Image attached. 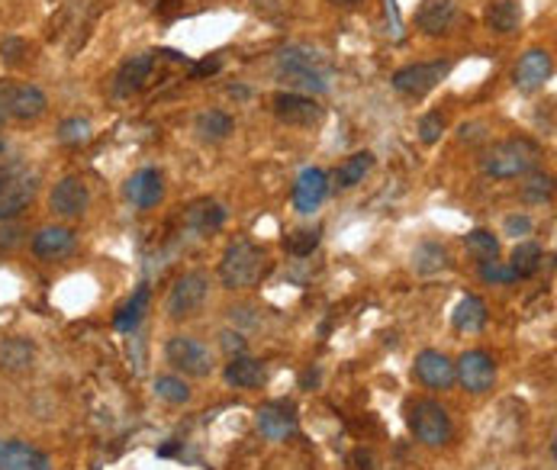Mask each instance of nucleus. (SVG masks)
Wrapping results in <instances>:
<instances>
[{
	"mask_svg": "<svg viewBox=\"0 0 557 470\" xmlns=\"http://www.w3.org/2000/svg\"><path fill=\"white\" fill-rule=\"evenodd\" d=\"M538 158H542V148L525 136H519V139H503L486 148L484 158H480V168L493 181H515V177L532 174Z\"/></svg>",
	"mask_w": 557,
	"mask_h": 470,
	"instance_id": "nucleus-1",
	"label": "nucleus"
},
{
	"mask_svg": "<svg viewBox=\"0 0 557 470\" xmlns=\"http://www.w3.org/2000/svg\"><path fill=\"white\" fill-rule=\"evenodd\" d=\"M264 274H268V255H264V249H258L249 239L229 242V249L222 251V261H220L222 287H229V290H245V287L261 284Z\"/></svg>",
	"mask_w": 557,
	"mask_h": 470,
	"instance_id": "nucleus-2",
	"label": "nucleus"
},
{
	"mask_svg": "<svg viewBox=\"0 0 557 470\" xmlns=\"http://www.w3.org/2000/svg\"><path fill=\"white\" fill-rule=\"evenodd\" d=\"M278 71L280 78L294 84V88L313 90V94H326L329 90V65L323 55L303 45H290L278 55Z\"/></svg>",
	"mask_w": 557,
	"mask_h": 470,
	"instance_id": "nucleus-3",
	"label": "nucleus"
},
{
	"mask_svg": "<svg viewBox=\"0 0 557 470\" xmlns=\"http://www.w3.org/2000/svg\"><path fill=\"white\" fill-rule=\"evenodd\" d=\"M406 422L416 441H422L426 448H441L451 441V416L441 403L435 400H416L406 409Z\"/></svg>",
	"mask_w": 557,
	"mask_h": 470,
	"instance_id": "nucleus-4",
	"label": "nucleus"
},
{
	"mask_svg": "<svg viewBox=\"0 0 557 470\" xmlns=\"http://www.w3.org/2000/svg\"><path fill=\"white\" fill-rule=\"evenodd\" d=\"M165 358L175 371L187 377H210L213 374V352L191 335H175L165 345Z\"/></svg>",
	"mask_w": 557,
	"mask_h": 470,
	"instance_id": "nucleus-5",
	"label": "nucleus"
},
{
	"mask_svg": "<svg viewBox=\"0 0 557 470\" xmlns=\"http://www.w3.org/2000/svg\"><path fill=\"white\" fill-rule=\"evenodd\" d=\"M49 110V97L36 84H4L0 88V117L16 119V123H30Z\"/></svg>",
	"mask_w": 557,
	"mask_h": 470,
	"instance_id": "nucleus-6",
	"label": "nucleus"
},
{
	"mask_svg": "<svg viewBox=\"0 0 557 470\" xmlns=\"http://www.w3.org/2000/svg\"><path fill=\"white\" fill-rule=\"evenodd\" d=\"M36 197V177L23 168H0V222L16 220Z\"/></svg>",
	"mask_w": 557,
	"mask_h": 470,
	"instance_id": "nucleus-7",
	"label": "nucleus"
},
{
	"mask_svg": "<svg viewBox=\"0 0 557 470\" xmlns=\"http://www.w3.org/2000/svg\"><path fill=\"white\" fill-rule=\"evenodd\" d=\"M451 74V61H416V65H406L400 71H393V90L406 97H426L429 90H435L441 81Z\"/></svg>",
	"mask_w": 557,
	"mask_h": 470,
	"instance_id": "nucleus-8",
	"label": "nucleus"
},
{
	"mask_svg": "<svg viewBox=\"0 0 557 470\" xmlns=\"http://www.w3.org/2000/svg\"><path fill=\"white\" fill-rule=\"evenodd\" d=\"M455 381L461 383L467 393H474V397H484V393L493 390V383H496V361L486 352H480V348L464 352L461 358L455 361Z\"/></svg>",
	"mask_w": 557,
	"mask_h": 470,
	"instance_id": "nucleus-9",
	"label": "nucleus"
},
{
	"mask_svg": "<svg viewBox=\"0 0 557 470\" xmlns=\"http://www.w3.org/2000/svg\"><path fill=\"white\" fill-rule=\"evenodd\" d=\"M206 294H210V277L203 271H187L184 277L175 280L168 294V316L171 319H187L194 316L200 306L206 303Z\"/></svg>",
	"mask_w": 557,
	"mask_h": 470,
	"instance_id": "nucleus-10",
	"label": "nucleus"
},
{
	"mask_svg": "<svg viewBox=\"0 0 557 470\" xmlns=\"http://www.w3.org/2000/svg\"><path fill=\"white\" fill-rule=\"evenodd\" d=\"M274 107V117L280 119V123L287 126H303V129H309V126H319L326 117V110L319 107V100L309 94H300V90H280V94H274L271 100Z\"/></svg>",
	"mask_w": 557,
	"mask_h": 470,
	"instance_id": "nucleus-11",
	"label": "nucleus"
},
{
	"mask_svg": "<svg viewBox=\"0 0 557 470\" xmlns=\"http://www.w3.org/2000/svg\"><path fill=\"white\" fill-rule=\"evenodd\" d=\"M255 426L261 432V438L268 441H287L297 435V409L287 400H271V403L258 406Z\"/></svg>",
	"mask_w": 557,
	"mask_h": 470,
	"instance_id": "nucleus-12",
	"label": "nucleus"
},
{
	"mask_svg": "<svg viewBox=\"0 0 557 470\" xmlns=\"http://www.w3.org/2000/svg\"><path fill=\"white\" fill-rule=\"evenodd\" d=\"M412 374H416L419 383H426L429 390H448L451 383H455V361L448 358L445 352L426 348V352L416 354Z\"/></svg>",
	"mask_w": 557,
	"mask_h": 470,
	"instance_id": "nucleus-13",
	"label": "nucleus"
},
{
	"mask_svg": "<svg viewBox=\"0 0 557 470\" xmlns=\"http://www.w3.org/2000/svg\"><path fill=\"white\" fill-rule=\"evenodd\" d=\"M123 193H126V200L136 206V210H152V206H158L162 203V197H165L162 171H155V168L136 171V174H132L129 181L123 184Z\"/></svg>",
	"mask_w": 557,
	"mask_h": 470,
	"instance_id": "nucleus-14",
	"label": "nucleus"
},
{
	"mask_svg": "<svg viewBox=\"0 0 557 470\" xmlns=\"http://www.w3.org/2000/svg\"><path fill=\"white\" fill-rule=\"evenodd\" d=\"M49 203H52V210L59 216H65V220H78V216L88 213L90 191L81 177H61L59 184H55V191H52Z\"/></svg>",
	"mask_w": 557,
	"mask_h": 470,
	"instance_id": "nucleus-15",
	"label": "nucleus"
},
{
	"mask_svg": "<svg viewBox=\"0 0 557 470\" xmlns=\"http://www.w3.org/2000/svg\"><path fill=\"white\" fill-rule=\"evenodd\" d=\"M554 74V59L548 49H528L515 65V88L522 90H538L551 81Z\"/></svg>",
	"mask_w": 557,
	"mask_h": 470,
	"instance_id": "nucleus-16",
	"label": "nucleus"
},
{
	"mask_svg": "<svg viewBox=\"0 0 557 470\" xmlns=\"http://www.w3.org/2000/svg\"><path fill=\"white\" fill-rule=\"evenodd\" d=\"M0 470H52V461L30 441L10 438L0 441Z\"/></svg>",
	"mask_w": 557,
	"mask_h": 470,
	"instance_id": "nucleus-17",
	"label": "nucleus"
},
{
	"mask_svg": "<svg viewBox=\"0 0 557 470\" xmlns=\"http://www.w3.org/2000/svg\"><path fill=\"white\" fill-rule=\"evenodd\" d=\"M326 193H329V177H326V171H319V168L300 171V177H297V184H294L297 213H303V216L316 213L319 203L326 200Z\"/></svg>",
	"mask_w": 557,
	"mask_h": 470,
	"instance_id": "nucleus-18",
	"label": "nucleus"
},
{
	"mask_svg": "<svg viewBox=\"0 0 557 470\" xmlns=\"http://www.w3.org/2000/svg\"><path fill=\"white\" fill-rule=\"evenodd\" d=\"M458 20L455 0H422V7L416 10V26L426 36H445Z\"/></svg>",
	"mask_w": 557,
	"mask_h": 470,
	"instance_id": "nucleus-19",
	"label": "nucleus"
},
{
	"mask_svg": "<svg viewBox=\"0 0 557 470\" xmlns=\"http://www.w3.org/2000/svg\"><path fill=\"white\" fill-rule=\"evenodd\" d=\"M152 68H155V55L146 52V55H132L129 61H123L113 78V94L117 97H129L136 90L146 88V81L152 78Z\"/></svg>",
	"mask_w": 557,
	"mask_h": 470,
	"instance_id": "nucleus-20",
	"label": "nucleus"
},
{
	"mask_svg": "<svg viewBox=\"0 0 557 470\" xmlns=\"http://www.w3.org/2000/svg\"><path fill=\"white\" fill-rule=\"evenodd\" d=\"M74 251V232L68 226H45L33 235V255L45 258V261H55V258H65Z\"/></svg>",
	"mask_w": 557,
	"mask_h": 470,
	"instance_id": "nucleus-21",
	"label": "nucleus"
},
{
	"mask_svg": "<svg viewBox=\"0 0 557 470\" xmlns=\"http://www.w3.org/2000/svg\"><path fill=\"white\" fill-rule=\"evenodd\" d=\"M222 377H226V383L229 387H235V390H255V387H261L268 374H264V364L258 358L235 354V358H229Z\"/></svg>",
	"mask_w": 557,
	"mask_h": 470,
	"instance_id": "nucleus-22",
	"label": "nucleus"
},
{
	"mask_svg": "<svg viewBox=\"0 0 557 470\" xmlns=\"http://www.w3.org/2000/svg\"><path fill=\"white\" fill-rule=\"evenodd\" d=\"M187 226L194 229V232L206 235V232H216V229L226 222V210H222V203H216V200H197V203L187 210Z\"/></svg>",
	"mask_w": 557,
	"mask_h": 470,
	"instance_id": "nucleus-23",
	"label": "nucleus"
},
{
	"mask_svg": "<svg viewBox=\"0 0 557 470\" xmlns=\"http://www.w3.org/2000/svg\"><path fill=\"white\" fill-rule=\"evenodd\" d=\"M522 23V7L519 0H493L486 7V26L499 36H509V33L519 30Z\"/></svg>",
	"mask_w": 557,
	"mask_h": 470,
	"instance_id": "nucleus-24",
	"label": "nucleus"
},
{
	"mask_svg": "<svg viewBox=\"0 0 557 470\" xmlns=\"http://www.w3.org/2000/svg\"><path fill=\"white\" fill-rule=\"evenodd\" d=\"M148 300H152V290H148V287L142 284L139 290H136V294H132L129 300H126L123 306L117 309V316H113V325H117L119 332H136V325H139L142 316H146Z\"/></svg>",
	"mask_w": 557,
	"mask_h": 470,
	"instance_id": "nucleus-25",
	"label": "nucleus"
},
{
	"mask_svg": "<svg viewBox=\"0 0 557 470\" xmlns=\"http://www.w3.org/2000/svg\"><path fill=\"white\" fill-rule=\"evenodd\" d=\"M451 323L458 332H480L486 325V303L480 296H464L451 313Z\"/></svg>",
	"mask_w": 557,
	"mask_h": 470,
	"instance_id": "nucleus-26",
	"label": "nucleus"
},
{
	"mask_svg": "<svg viewBox=\"0 0 557 470\" xmlns=\"http://www.w3.org/2000/svg\"><path fill=\"white\" fill-rule=\"evenodd\" d=\"M544 265V251L538 242H519L513 249V261L509 268L515 271V277H535Z\"/></svg>",
	"mask_w": 557,
	"mask_h": 470,
	"instance_id": "nucleus-27",
	"label": "nucleus"
},
{
	"mask_svg": "<svg viewBox=\"0 0 557 470\" xmlns=\"http://www.w3.org/2000/svg\"><path fill=\"white\" fill-rule=\"evenodd\" d=\"M371 168H374V155H371V152H354L352 158H348V162H345L342 168L335 171V184L342 187V191H348V187H358Z\"/></svg>",
	"mask_w": 557,
	"mask_h": 470,
	"instance_id": "nucleus-28",
	"label": "nucleus"
},
{
	"mask_svg": "<svg viewBox=\"0 0 557 470\" xmlns=\"http://www.w3.org/2000/svg\"><path fill=\"white\" fill-rule=\"evenodd\" d=\"M197 133L203 142H222L232 133V117L222 110H206L197 117Z\"/></svg>",
	"mask_w": 557,
	"mask_h": 470,
	"instance_id": "nucleus-29",
	"label": "nucleus"
},
{
	"mask_svg": "<svg viewBox=\"0 0 557 470\" xmlns=\"http://www.w3.org/2000/svg\"><path fill=\"white\" fill-rule=\"evenodd\" d=\"M33 364V345L26 338H7L0 345V368L4 371H26Z\"/></svg>",
	"mask_w": 557,
	"mask_h": 470,
	"instance_id": "nucleus-30",
	"label": "nucleus"
},
{
	"mask_svg": "<svg viewBox=\"0 0 557 470\" xmlns=\"http://www.w3.org/2000/svg\"><path fill=\"white\" fill-rule=\"evenodd\" d=\"M464 245H467L470 255L484 265V261H493L499 251V239L493 232H486V229H470L467 235H464Z\"/></svg>",
	"mask_w": 557,
	"mask_h": 470,
	"instance_id": "nucleus-31",
	"label": "nucleus"
},
{
	"mask_svg": "<svg viewBox=\"0 0 557 470\" xmlns=\"http://www.w3.org/2000/svg\"><path fill=\"white\" fill-rule=\"evenodd\" d=\"M412 261H416L419 274H439V271H445L448 268V251L441 249L439 242H426V245H419L416 249Z\"/></svg>",
	"mask_w": 557,
	"mask_h": 470,
	"instance_id": "nucleus-32",
	"label": "nucleus"
},
{
	"mask_svg": "<svg viewBox=\"0 0 557 470\" xmlns=\"http://www.w3.org/2000/svg\"><path fill=\"white\" fill-rule=\"evenodd\" d=\"M155 397L165 400V403H171V406H181L191 400V387H187L181 377L162 374V377H155Z\"/></svg>",
	"mask_w": 557,
	"mask_h": 470,
	"instance_id": "nucleus-33",
	"label": "nucleus"
},
{
	"mask_svg": "<svg viewBox=\"0 0 557 470\" xmlns=\"http://www.w3.org/2000/svg\"><path fill=\"white\" fill-rule=\"evenodd\" d=\"M551 197H554V177L551 174H535L522 184V200L525 203H551Z\"/></svg>",
	"mask_w": 557,
	"mask_h": 470,
	"instance_id": "nucleus-34",
	"label": "nucleus"
},
{
	"mask_svg": "<svg viewBox=\"0 0 557 470\" xmlns=\"http://www.w3.org/2000/svg\"><path fill=\"white\" fill-rule=\"evenodd\" d=\"M59 142L61 146H84L90 142V123L81 117H71L59 126Z\"/></svg>",
	"mask_w": 557,
	"mask_h": 470,
	"instance_id": "nucleus-35",
	"label": "nucleus"
},
{
	"mask_svg": "<svg viewBox=\"0 0 557 470\" xmlns=\"http://www.w3.org/2000/svg\"><path fill=\"white\" fill-rule=\"evenodd\" d=\"M287 251L294 258H309L319 245V229H300V232L287 235Z\"/></svg>",
	"mask_w": 557,
	"mask_h": 470,
	"instance_id": "nucleus-36",
	"label": "nucleus"
},
{
	"mask_svg": "<svg viewBox=\"0 0 557 470\" xmlns=\"http://www.w3.org/2000/svg\"><path fill=\"white\" fill-rule=\"evenodd\" d=\"M26 55H30V45H26V39L20 36H4L0 39V61L4 65H20V61H26Z\"/></svg>",
	"mask_w": 557,
	"mask_h": 470,
	"instance_id": "nucleus-37",
	"label": "nucleus"
},
{
	"mask_svg": "<svg viewBox=\"0 0 557 470\" xmlns=\"http://www.w3.org/2000/svg\"><path fill=\"white\" fill-rule=\"evenodd\" d=\"M480 277L486 280V284H496V287H509V284H515V271L509 265H499V261H484L480 265Z\"/></svg>",
	"mask_w": 557,
	"mask_h": 470,
	"instance_id": "nucleus-38",
	"label": "nucleus"
},
{
	"mask_svg": "<svg viewBox=\"0 0 557 470\" xmlns=\"http://www.w3.org/2000/svg\"><path fill=\"white\" fill-rule=\"evenodd\" d=\"M445 133V117L441 113H426V117L419 119V139L426 142V146H435Z\"/></svg>",
	"mask_w": 557,
	"mask_h": 470,
	"instance_id": "nucleus-39",
	"label": "nucleus"
},
{
	"mask_svg": "<svg viewBox=\"0 0 557 470\" xmlns=\"http://www.w3.org/2000/svg\"><path fill=\"white\" fill-rule=\"evenodd\" d=\"M503 229H506V235H528L532 232V220H528L525 213H513V216H506V222H503Z\"/></svg>",
	"mask_w": 557,
	"mask_h": 470,
	"instance_id": "nucleus-40",
	"label": "nucleus"
},
{
	"mask_svg": "<svg viewBox=\"0 0 557 470\" xmlns=\"http://www.w3.org/2000/svg\"><path fill=\"white\" fill-rule=\"evenodd\" d=\"M220 345L226 348L229 352V358H235V354H242L245 352V338H242V332H222L220 335Z\"/></svg>",
	"mask_w": 557,
	"mask_h": 470,
	"instance_id": "nucleus-41",
	"label": "nucleus"
},
{
	"mask_svg": "<svg viewBox=\"0 0 557 470\" xmlns=\"http://www.w3.org/2000/svg\"><path fill=\"white\" fill-rule=\"evenodd\" d=\"M220 71V59H213V61H200V65H194V74H216Z\"/></svg>",
	"mask_w": 557,
	"mask_h": 470,
	"instance_id": "nucleus-42",
	"label": "nucleus"
},
{
	"mask_svg": "<svg viewBox=\"0 0 557 470\" xmlns=\"http://www.w3.org/2000/svg\"><path fill=\"white\" fill-rule=\"evenodd\" d=\"M0 235H7V239H0V245H7V249H10V245L20 242V232H16V229H4Z\"/></svg>",
	"mask_w": 557,
	"mask_h": 470,
	"instance_id": "nucleus-43",
	"label": "nucleus"
},
{
	"mask_svg": "<svg viewBox=\"0 0 557 470\" xmlns=\"http://www.w3.org/2000/svg\"><path fill=\"white\" fill-rule=\"evenodd\" d=\"M329 4H335V7H358L364 0H329Z\"/></svg>",
	"mask_w": 557,
	"mask_h": 470,
	"instance_id": "nucleus-44",
	"label": "nucleus"
},
{
	"mask_svg": "<svg viewBox=\"0 0 557 470\" xmlns=\"http://www.w3.org/2000/svg\"><path fill=\"white\" fill-rule=\"evenodd\" d=\"M4 123H7V119H4V117H0V126H4Z\"/></svg>",
	"mask_w": 557,
	"mask_h": 470,
	"instance_id": "nucleus-45",
	"label": "nucleus"
}]
</instances>
